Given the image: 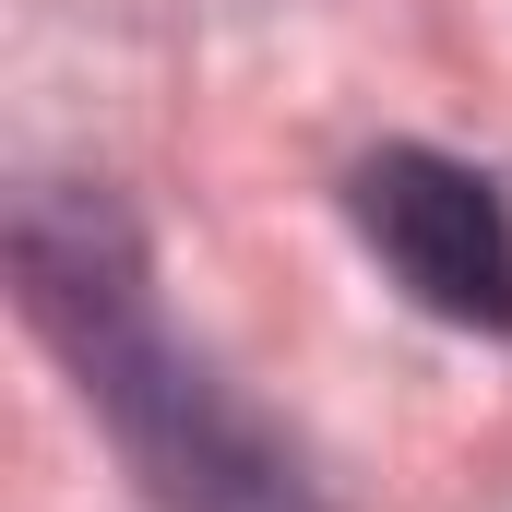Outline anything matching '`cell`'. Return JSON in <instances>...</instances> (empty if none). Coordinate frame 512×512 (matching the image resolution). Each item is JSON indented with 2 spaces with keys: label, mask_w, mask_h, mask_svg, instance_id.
Returning a JSON list of instances; mask_svg holds the SVG:
<instances>
[{
  "label": "cell",
  "mask_w": 512,
  "mask_h": 512,
  "mask_svg": "<svg viewBox=\"0 0 512 512\" xmlns=\"http://www.w3.org/2000/svg\"><path fill=\"white\" fill-rule=\"evenodd\" d=\"M12 274H24V310L60 346L72 393L108 417L120 465L167 512H334L322 477H310V453L262 405H239L215 382L203 346L167 334L143 227L96 179H36L12 203Z\"/></svg>",
  "instance_id": "obj_1"
},
{
  "label": "cell",
  "mask_w": 512,
  "mask_h": 512,
  "mask_svg": "<svg viewBox=\"0 0 512 512\" xmlns=\"http://www.w3.org/2000/svg\"><path fill=\"white\" fill-rule=\"evenodd\" d=\"M346 227L393 274V298H417L453 334H501L512 346V179L453 155V143H382L346 167Z\"/></svg>",
  "instance_id": "obj_2"
}]
</instances>
